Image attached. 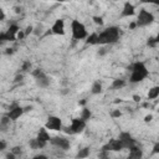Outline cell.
<instances>
[{"label": "cell", "instance_id": "836d02e7", "mask_svg": "<svg viewBox=\"0 0 159 159\" xmlns=\"http://www.w3.org/2000/svg\"><path fill=\"white\" fill-rule=\"evenodd\" d=\"M111 116H112L113 118H117V117H120V116H122V113H120L119 111H113V112L111 113Z\"/></svg>", "mask_w": 159, "mask_h": 159}, {"label": "cell", "instance_id": "7a4b0ae2", "mask_svg": "<svg viewBox=\"0 0 159 159\" xmlns=\"http://www.w3.org/2000/svg\"><path fill=\"white\" fill-rule=\"evenodd\" d=\"M128 70L132 72L130 73V77H129V82L130 83H139L142 82L144 78L148 77L149 72L144 65V62H134L133 65L128 66Z\"/></svg>", "mask_w": 159, "mask_h": 159}, {"label": "cell", "instance_id": "30bf717a", "mask_svg": "<svg viewBox=\"0 0 159 159\" xmlns=\"http://www.w3.org/2000/svg\"><path fill=\"white\" fill-rule=\"evenodd\" d=\"M45 127L50 130H61L62 129V120L56 116H50L47 118Z\"/></svg>", "mask_w": 159, "mask_h": 159}, {"label": "cell", "instance_id": "ee69618b", "mask_svg": "<svg viewBox=\"0 0 159 159\" xmlns=\"http://www.w3.org/2000/svg\"><path fill=\"white\" fill-rule=\"evenodd\" d=\"M14 9H15V12H16V14H19V12L21 11V7H19V6H15Z\"/></svg>", "mask_w": 159, "mask_h": 159}, {"label": "cell", "instance_id": "3957f363", "mask_svg": "<svg viewBox=\"0 0 159 159\" xmlns=\"http://www.w3.org/2000/svg\"><path fill=\"white\" fill-rule=\"evenodd\" d=\"M71 31H72V37L75 40H83V39H87V36H88L86 26L82 22H80L78 20H72Z\"/></svg>", "mask_w": 159, "mask_h": 159}, {"label": "cell", "instance_id": "74e56055", "mask_svg": "<svg viewBox=\"0 0 159 159\" xmlns=\"http://www.w3.org/2000/svg\"><path fill=\"white\" fill-rule=\"evenodd\" d=\"M153 153L154 154H157V153H159V142L153 147Z\"/></svg>", "mask_w": 159, "mask_h": 159}, {"label": "cell", "instance_id": "f6af8a7d", "mask_svg": "<svg viewBox=\"0 0 159 159\" xmlns=\"http://www.w3.org/2000/svg\"><path fill=\"white\" fill-rule=\"evenodd\" d=\"M133 98H134L135 102H139V101H140V97H139V96H133Z\"/></svg>", "mask_w": 159, "mask_h": 159}, {"label": "cell", "instance_id": "7bdbcfd3", "mask_svg": "<svg viewBox=\"0 0 159 159\" xmlns=\"http://www.w3.org/2000/svg\"><path fill=\"white\" fill-rule=\"evenodd\" d=\"M134 27H137V22L134 21V22H130V25H129V29H134Z\"/></svg>", "mask_w": 159, "mask_h": 159}, {"label": "cell", "instance_id": "4dcf8cb0", "mask_svg": "<svg viewBox=\"0 0 159 159\" xmlns=\"http://www.w3.org/2000/svg\"><path fill=\"white\" fill-rule=\"evenodd\" d=\"M25 36H26V35H25V31H21V30H20V31L17 32V35H16V39H17V40H22Z\"/></svg>", "mask_w": 159, "mask_h": 159}, {"label": "cell", "instance_id": "6da1fadb", "mask_svg": "<svg viewBox=\"0 0 159 159\" xmlns=\"http://www.w3.org/2000/svg\"><path fill=\"white\" fill-rule=\"evenodd\" d=\"M119 39V29L117 26H109L104 29L97 36V45H112Z\"/></svg>", "mask_w": 159, "mask_h": 159}, {"label": "cell", "instance_id": "d4e9b609", "mask_svg": "<svg viewBox=\"0 0 159 159\" xmlns=\"http://www.w3.org/2000/svg\"><path fill=\"white\" fill-rule=\"evenodd\" d=\"M31 68V62L30 61H24L22 66H21V72H26Z\"/></svg>", "mask_w": 159, "mask_h": 159}, {"label": "cell", "instance_id": "7dc6e473", "mask_svg": "<svg viewBox=\"0 0 159 159\" xmlns=\"http://www.w3.org/2000/svg\"><path fill=\"white\" fill-rule=\"evenodd\" d=\"M80 104H82V106H83V104H86V99H82V101L80 102Z\"/></svg>", "mask_w": 159, "mask_h": 159}, {"label": "cell", "instance_id": "7402d4cb", "mask_svg": "<svg viewBox=\"0 0 159 159\" xmlns=\"http://www.w3.org/2000/svg\"><path fill=\"white\" fill-rule=\"evenodd\" d=\"M97 36H98V34H97V32L91 34L89 36H87L86 43H89V45H97Z\"/></svg>", "mask_w": 159, "mask_h": 159}, {"label": "cell", "instance_id": "c3c4849f", "mask_svg": "<svg viewBox=\"0 0 159 159\" xmlns=\"http://www.w3.org/2000/svg\"><path fill=\"white\" fill-rule=\"evenodd\" d=\"M57 1H60V2H63V1H67V0H57Z\"/></svg>", "mask_w": 159, "mask_h": 159}, {"label": "cell", "instance_id": "bcb514c9", "mask_svg": "<svg viewBox=\"0 0 159 159\" xmlns=\"http://www.w3.org/2000/svg\"><path fill=\"white\" fill-rule=\"evenodd\" d=\"M155 41H157V42H158V43H159V32H158V35H157V36H155Z\"/></svg>", "mask_w": 159, "mask_h": 159}, {"label": "cell", "instance_id": "f546056e", "mask_svg": "<svg viewBox=\"0 0 159 159\" xmlns=\"http://www.w3.org/2000/svg\"><path fill=\"white\" fill-rule=\"evenodd\" d=\"M98 157H99V158H107V157H108V150H104V149H102V150L99 152Z\"/></svg>", "mask_w": 159, "mask_h": 159}, {"label": "cell", "instance_id": "f35d334b", "mask_svg": "<svg viewBox=\"0 0 159 159\" xmlns=\"http://www.w3.org/2000/svg\"><path fill=\"white\" fill-rule=\"evenodd\" d=\"M14 48H11V47H9V48H6V51H5V55H12L14 53Z\"/></svg>", "mask_w": 159, "mask_h": 159}, {"label": "cell", "instance_id": "cb8c5ba5", "mask_svg": "<svg viewBox=\"0 0 159 159\" xmlns=\"http://www.w3.org/2000/svg\"><path fill=\"white\" fill-rule=\"evenodd\" d=\"M89 155V148H82L80 149V152L77 153V158H87Z\"/></svg>", "mask_w": 159, "mask_h": 159}, {"label": "cell", "instance_id": "d6a6232c", "mask_svg": "<svg viewBox=\"0 0 159 159\" xmlns=\"http://www.w3.org/2000/svg\"><path fill=\"white\" fill-rule=\"evenodd\" d=\"M107 52H108L107 47H102V48H101V50L98 51V55H99V56H103V55H106Z\"/></svg>", "mask_w": 159, "mask_h": 159}, {"label": "cell", "instance_id": "ffe728a7", "mask_svg": "<svg viewBox=\"0 0 159 159\" xmlns=\"http://www.w3.org/2000/svg\"><path fill=\"white\" fill-rule=\"evenodd\" d=\"M159 96V86H154L148 92V99H155Z\"/></svg>", "mask_w": 159, "mask_h": 159}, {"label": "cell", "instance_id": "d590c367", "mask_svg": "<svg viewBox=\"0 0 159 159\" xmlns=\"http://www.w3.org/2000/svg\"><path fill=\"white\" fill-rule=\"evenodd\" d=\"M34 159H47V155H45V154H37V155L34 157Z\"/></svg>", "mask_w": 159, "mask_h": 159}, {"label": "cell", "instance_id": "484cf974", "mask_svg": "<svg viewBox=\"0 0 159 159\" xmlns=\"http://www.w3.org/2000/svg\"><path fill=\"white\" fill-rule=\"evenodd\" d=\"M21 149H22L21 147H19V145H16V147H12L10 152H12V153H14L15 155H20V154H21V152H22Z\"/></svg>", "mask_w": 159, "mask_h": 159}, {"label": "cell", "instance_id": "d6986e66", "mask_svg": "<svg viewBox=\"0 0 159 159\" xmlns=\"http://www.w3.org/2000/svg\"><path fill=\"white\" fill-rule=\"evenodd\" d=\"M125 86V81L124 80H122V78H116V80H113V82H112V88L113 89H119V88H122V87H124Z\"/></svg>", "mask_w": 159, "mask_h": 159}, {"label": "cell", "instance_id": "8992f818", "mask_svg": "<svg viewBox=\"0 0 159 159\" xmlns=\"http://www.w3.org/2000/svg\"><path fill=\"white\" fill-rule=\"evenodd\" d=\"M84 128H86V120H83L82 118H73L71 125L65 128V132L68 134H78L82 133Z\"/></svg>", "mask_w": 159, "mask_h": 159}, {"label": "cell", "instance_id": "2e32d148", "mask_svg": "<svg viewBox=\"0 0 159 159\" xmlns=\"http://www.w3.org/2000/svg\"><path fill=\"white\" fill-rule=\"evenodd\" d=\"M142 157H143V152H142V149H140L139 147L134 145V147H132V148L129 149V158L139 159V158H142Z\"/></svg>", "mask_w": 159, "mask_h": 159}, {"label": "cell", "instance_id": "9a60e30c", "mask_svg": "<svg viewBox=\"0 0 159 159\" xmlns=\"http://www.w3.org/2000/svg\"><path fill=\"white\" fill-rule=\"evenodd\" d=\"M46 143H47V142L40 140V139L36 137V138H34V139H30L29 145H30L31 149H41V148H45V147H46Z\"/></svg>", "mask_w": 159, "mask_h": 159}, {"label": "cell", "instance_id": "603a6c76", "mask_svg": "<svg viewBox=\"0 0 159 159\" xmlns=\"http://www.w3.org/2000/svg\"><path fill=\"white\" fill-rule=\"evenodd\" d=\"M91 116H92V113H91V111H89L88 108H83V109H82V112H81V118H82L83 120H88V119L91 118Z\"/></svg>", "mask_w": 159, "mask_h": 159}, {"label": "cell", "instance_id": "5b68a950", "mask_svg": "<svg viewBox=\"0 0 159 159\" xmlns=\"http://www.w3.org/2000/svg\"><path fill=\"white\" fill-rule=\"evenodd\" d=\"M31 75L34 76L35 82H36V84H37L39 87L46 88V87L50 86V78L47 77V75H46L41 68H35V70L31 72Z\"/></svg>", "mask_w": 159, "mask_h": 159}, {"label": "cell", "instance_id": "ab89813d", "mask_svg": "<svg viewBox=\"0 0 159 159\" xmlns=\"http://www.w3.org/2000/svg\"><path fill=\"white\" fill-rule=\"evenodd\" d=\"M152 119H153V116H152V114H148V116H145V117H144V122H147V123H148V122H150Z\"/></svg>", "mask_w": 159, "mask_h": 159}, {"label": "cell", "instance_id": "4316f807", "mask_svg": "<svg viewBox=\"0 0 159 159\" xmlns=\"http://www.w3.org/2000/svg\"><path fill=\"white\" fill-rule=\"evenodd\" d=\"M157 43H158V42L155 41V37H149L148 41H147V45H148L149 47H154Z\"/></svg>", "mask_w": 159, "mask_h": 159}, {"label": "cell", "instance_id": "83f0119b", "mask_svg": "<svg viewBox=\"0 0 159 159\" xmlns=\"http://www.w3.org/2000/svg\"><path fill=\"white\" fill-rule=\"evenodd\" d=\"M92 20H93L94 24H97V25H103V19H102L101 16H93Z\"/></svg>", "mask_w": 159, "mask_h": 159}, {"label": "cell", "instance_id": "b9f144b4", "mask_svg": "<svg viewBox=\"0 0 159 159\" xmlns=\"http://www.w3.org/2000/svg\"><path fill=\"white\" fill-rule=\"evenodd\" d=\"M0 20L2 21V20H5V12H4V10L1 9L0 10Z\"/></svg>", "mask_w": 159, "mask_h": 159}, {"label": "cell", "instance_id": "8fae6325", "mask_svg": "<svg viewBox=\"0 0 159 159\" xmlns=\"http://www.w3.org/2000/svg\"><path fill=\"white\" fill-rule=\"evenodd\" d=\"M50 143L53 147H56L58 149H62V150L70 149V140L66 139L65 137H53V138L50 139Z\"/></svg>", "mask_w": 159, "mask_h": 159}, {"label": "cell", "instance_id": "ba28073f", "mask_svg": "<svg viewBox=\"0 0 159 159\" xmlns=\"http://www.w3.org/2000/svg\"><path fill=\"white\" fill-rule=\"evenodd\" d=\"M118 139L120 140L122 145H123V149H130L132 147H134L137 143L135 140L133 139V137L128 133V132H122L118 137Z\"/></svg>", "mask_w": 159, "mask_h": 159}, {"label": "cell", "instance_id": "5bb4252c", "mask_svg": "<svg viewBox=\"0 0 159 159\" xmlns=\"http://www.w3.org/2000/svg\"><path fill=\"white\" fill-rule=\"evenodd\" d=\"M135 12V7L133 4H130L129 1L124 2L123 5V9H122V12H120V17H129V16H133Z\"/></svg>", "mask_w": 159, "mask_h": 159}, {"label": "cell", "instance_id": "9c48e42d", "mask_svg": "<svg viewBox=\"0 0 159 159\" xmlns=\"http://www.w3.org/2000/svg\"><path fill=\"white\" fill-rule=\"evenodd\" d=\"M24 112H25V109H24L21 106H19L17 103H12V104L9 107V112H7L6 114L9 116V118H10L11 120H16L17 118H20V117L22 116Z\"/></svg>", "mask_w": 159, "mask_h": 159}, {"label": "cell", "instance_id": "7c38bea8", "mask_svg": "<svg viewBox=\"0 0 159 159\" xmlns=\"http://www.w3.org/2000/svg\"><path fill=\"white\" fill-rule=\"evenodd\" d=\"M102 149H104V150H108V152H119V150H122L123 149V145H122V143H120V140L119 139H112V140H109L107 144H104L103 147H102Z\"/></svg>", "mask_w": 159, "mask_h": 159}, {"label": "cell", "instance_id": "f1b7e54d", "mask_svg": "<svg viewBox=\"0 0 159 159\" xmlns=\"http://www.w3.org/2000/svg\"><path fill=\"white\" fill-rule=\"evenodd\" d=\"M142 4H153V5H159V0H140Z\"/></svg>", "mask_w": 159, "mask_h": 159}, {"label": "cell", "instance_id": "277c9868", "mask_svg": "<svg viewBox=\"0 0 159 159\" xmlns=\"http://www.w3.org/2000/svg\"><path fill=\"white\" fill-rule=\"evenodd\" d=\"M153 21H154V15H153L152 12L147 11L145 9H142V10L139 11V14H138V16H137V20H135L138 27L148 26V25H150Z\"/></svg>", "mask_w": 159, "mask_h": 159}, {"label": "cell", "instance_id": "52a82bcc", "mask_svg": "<svg viewBox=\"0 0 159 159\" xmlns=\"http://www.w3.org/2000/svg\"><path fill=\"white\" fill-rule=\"evenodd\" d=\"M20 31L19 26L16 24H11L7 29V31L1 32L0 34V41L1 42H6V41H15L16 40V35Z\"/></svg>", "mask_w": 159, "mask_h": 159}, {"label": "cell", "instance_id": "e575fe53", "mask_svg": "<svg viewBox=\"0 0 159 159\" xmlns=\"http://www.w3.org/2000/svg\"><path fill=\"white\" fill-rule=\"evenodd\" d=\"M6 148V142L5 140H0V152H2Z\"/></svg>", "mask_w": 159, "mask_h": 159}, {"label": "cell", "instance_id": "e0dca14e", "mask_svg": "<svg viewBox=\"0 0 159 159\" xmlns=\"http://www.w3.org/2000/svg\"><path fill=\"white\" fill-rule=\"evenodd\" d=\"M37 138H39L40 140H43V142H50L51 137H50V134L47 133V128H46V127H45V128H40V130H39V133H37Z\"/></svg>", "mask_w": 159, "mask_h": 159}, {"label": "cell", "instance_id": "8d00e7d4", "mask_svg": "<svg viewBox=\"0 0 159 159\" xmlns=\"http://www.w3.org/2000/svg\"><path fill=\"white\" fill-rule=\"evenodd\" d=\"M32 30H34V27H32V26H27V27H26V30H25V35L27 36L29 34H31V32H32Z\"/></svg>", "mask_w": 159, "mask_h": 159}, {"label": "cell", "instance_id": "1f68e13d", "mask_svg": "<svg viewBox=\"0 0 159 159\" xmlns=\"http://www.w3.org/2000/svg\"><path fill=\"white\" fill-rule=\"evenodd\" d=\"M22 78H24L22 73H17V75L15 76V78H14V82H20V81H22Z\"/></svg>", "mask_w": 159, "mask_h": 159}, {"label": "cell", "instance_id": "44dd1931", "mask_svg": "<svg viewBox=\"0 0 159 159\" xmlns=\"http://www.w3.org/2000/svg\"><path fill=\"white\" fill-rule=\"evenodd\" d=\"M91 92H92V94H99L102 92V83L99 81L93 82L92 88H91Z\"/></svg>", "mask_w": 159, "mask_h": 159}, {"label": "cell", "instance_id": "4fadbf2b", "mask_svg": "<svg viewBox=\"0 0 159 159\" xmlns=\"http://www.w3.org/2000/svg\"><path fill=\"white\" fill-rule=\"evenodd\" d=\"M51 32L55 35H63L65 34V21L62 19H57L53 25L51 26Z\"/></svg>", "mask_w": 159, "mask_h": 159}, {"label": "cell", "instance_id": "60d3db41", "mask_svg": "<svg viewBox=\"0 0 159 159\" xmlns=\"http://www.w3.org/2000/svg\"><path fill=\"white\" fill-rule=\"evenodd\" d=\"M15 157H16V155H15L12 152H10V153L6 154V158H7V159H15Z\"/></svg>", "mask_w": 159, "mask_h": 159}, {"label": "cell", "instance_id": "ac0fdd59", "mask_svg": "<svg viewBox=\"0 0 159 159\" xmlns=\"http://www.w3.org/2000/svg\"><path fill=\"white\" fill-rule=\"evenodd\" d=\"M10 118H9V116L7 114H4L2 117H1V120H0V128H1V130L2 132H5L6 129H7V127H9V124H10Z\"/></svg>", "mask_w": 159, "mask_h": 159}]
</instances>
